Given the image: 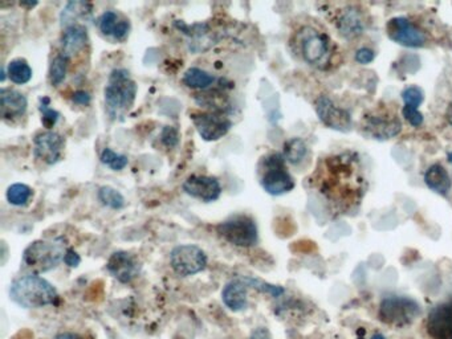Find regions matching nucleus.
Masks as SVG:
<instances>
[{"instance_id": "nucleus-1", "label": "nucleus", "mask_w": 452, "mask_h": 339, "mask_svg": "<svg viewBox=\"0 0 452 339\" xmlns=\"http://www.w3.org/2000/svg\"><path fill=\"white\" fill-rule=\"evenodd\" d=\"M313 179L330 211L337 215L357 211L368 191L362 160L351 150L321 160Z\"/></svg>"}, {"instance_id": "nucleus-2", "label": "nucleus", "mask_w": 452, "mask_h": 339, "mask_svg": "<svg viewBox=\"0 0 452 339\" xmlns=\"http://www.w3.org/2000/svg\"><path fill=\"white\" fill-rule=\"evenodd\" d=\"M10 297L24 309H41L58 305L59 302L56 288L38 275H28L14 279L10 288Z\"/></svg>"}, {"instance_id": "nucleus-3", "label": "nucleus", "mask_w": 452, "mask_h": 339, "mask_svg": "<svg viewBox=\"0 0 452 339\" xmlns=\"http://www.w3.org/2000/svg\"><path fill=\"white\" fill-rule=\"evenodd\" d=\"M294 41L303 60L310 66L320 71H327L331 66L336 47L325 32L305 25L296 34Z\"/></svg>"}, {"instance_id": "nucleus-4", "label": "nucleus", "mask_w": 452, "mask_h": 339, "mask_svg": "<svg viewBox=\"0 0 452 339\" xmlns=\"http://www.w3.org/2000/svg\"><path fill=\"white\" fill-rule=\"evenodd\" d=\"M137 84L126 69H114L105 86V106L110 118L123 120L137 96Z\"/></svg>"}, {"instance_id": "nucleus-5", "label": "nucleus", "mask_w": 452, "mask_h": 339, "mask_svg": "<svg viewBox=\"0 0 452 339\" xmlns=\"http://www.w3.org/2000/svg\"><path fill=\"white\" fill-rule=\"evenodd\" d=\"M66 242L64 238L36 240L31 242L23 253V264L35 275L47 273L58 268L66 255Z\"/></svg>"}, {"instance_id": "nucleus-6", "label": "nucleus", "mask_w": 452, "mask_h": 339, "mask_svg": "<svg viewBox=\"0 0 452 339\" xmlns=\"http://www.w3.org/2000/svg\"><path fill=\"white\" fill-rule=\"evenodd\" d=\"M260 184L263 190L272 195L280 197L294 188V180L288 171L283 154H269L260 163Z\"/></svg>"}, {"instance_id": "nucleus-7", "label": "nucleus", "mask_w": 452, "mask_h": 339, "mask_svg": "<svg viewBox=\"0 0 452 339\" xmlns=\"http://www.w3.org/2000/svg\"><path fill=\"white\" fill-rule=\"evenodd\" d=\"M361 130L371 140H391L402 131V121L389 106H375L362 117Z\"/></svg>"}, {"instance_id": "nucleus-8", "label": "nucleus", "mask_w": 452, "mask_h": 339, "mask_svg": "<svg viewBox=\"0 0 452 339\" xmlns=\"http://www.w3.org/2000/svg\"><path fill=\"white\" fill-rule=\"evenodd\" d=\"M216 231L221 238L232 245L249 248L258 244L259 231L255 220L246 215H235L218 224Z\"/></svg>"}, {"instance_id": "nucleus-9", "label": "nucleus", "mask_w": 452, "mask_h": 339, "mask_svg": "<svg viewBox=\"0 0 452 339\" xmlns=\"http://www.w3.org/2000/svg\"><path fill=\"white\" fill-rule=\"evenodd\" d=\"M420 314V306L415 299L402 296L386 297L379 305L378 316L382 322L394 326L410 325Z\"/></svg>"}, {"instance_id": "nucleus-10", "label": "nucleus", "mask_w": 452, "mask_h": 339, "mask_svg": "<svg viewBox=\"0 0 452 339\" xmlns=\"http://www.w3.org/2000/svg\"><path fill=\"white\" fill-rule=\"evenodd\" d=\"M170 265L178 276L188 277L205 271L207 268V256L203 249L198 245H178L170 253Z\"/></svg>"}, {"instance_id": "nucleus-11", "label": "nucleus", "mask_w": 452, "mask_h": 339, "mask_svg": "<svg viewBox=\"0 0 452 339\" xmlns=\"http://www.w3.org/2000/svg\"><path fill=\"white\" fill-rule=\"evenodd\" d=\"M333 24L340 36L347 40L360 38L368 28L366 15L358 5L348 4L334 11Z\"/></svg>"}, {"instance_id": "nucleus-12", "label": "nucleus", "mask_w": 452, "mask_h": 339, "mask_svg": "<svg viewBox=\"0 0 452 339\" xmlns=\"http://www.w3.org/2000/svg\"><path fill=\"white\" fill-rule=\"evenodd\" d=\"M386 34L390 40L407 48H422L427 42L426 32L405 16H397L388 21Z\"/></svg>"}, {"instance_id": "nucleus-13", "label": "nucleus", "mask_w": 452, "mask_h": 339, "mask_svg": "<svg viewBox=\"0 0 452 339\" xmlns=\"http://www.w3.org/2000/svg\"><path fill=\"white\" fill-rule=\"evenodd\" d=\"M191 118L198 134L207 142H215L223 138L232 127L231 120L223 113L218 112L192 114Z\"/></svg>"}, {"instance_id": "nucleus-14", "label": "nucleus", "mask_w": 452, "mask_h": 339, "mask_svg": "<svg viewBox=\"0 0 452 339\" xmlns=\"http://www.w3.org/2000/svg\"><path fill=\"white\" fill-rule=\"evenodd\" d=\"M314 109L320 121L331 130L349 131L351 129V116L349 112L337 106L328 96H320L314 102Z\"/></svg>"}, {"instance_id": "nucleus-15", "label": "nucleus", "mask_w": 452, "mask_h": 339, "mask_svg": "<svg viewBox=\"0 0 452 339\" xmlns=\"http://www.w3.org/2000/svg\"><path fill=\"white\" fill-rule=\"evenodd\" d=\"M426 330L431 339H452V297L432 307Z\"/></svg>"}, {"instance_id": "nucleus-16", "label": "nucleus", "mask_w": 452, "mask_h": 339, "mask_svg": "<svg viewBox=\"0 0 452 339\" xmlns=\"http://www.w3.org/2000/svg\"><path fill=\"white\" fill-rule=\"evenodd\" d=\"M65 140L59 133L44 131L39 133L34 140V154L36 160L45 164H55L62 160Z\"/></svg>"}, {"instance_id": "nucleus-17", "label": "nucleus", "mask_w": 452, "mask_h": 339, "mask_svg": "<svg viewBox=\"0 0 452 339\" xmlns=\"http://www.w3.org/2000/svg\"><path fill=\"white\" fill-rule=\"evenodd\" d=\"M184 191L188 197L205 203L215 201L222 195V187L216 178L205 175H191L184 183Z\"/></svg>"}, {"instance_id": "nucleus-18", "label": "nucleus", "mask_w": 452, "mask_h": 339, "mask_svg": "<svg viewBox=\"0 0 452 339\" xmlns=\"http://www.w3.org/2000/svg\"><path fill=\"white\" fill-rule=\"evenodd\" d=\"M108 272L123 284H129L137 279L141 271V265L137 259L129 252L118 251L114 252L106 262Z\"/></svg>"}, {"instance_id": "nucleus-19", "label": "nucleus", "mask_w": 452, "mask_h": 339, "mask_svg": "<svg viewBox=\"0 0 452 339\" xmlns=\"http://www.w3.org/2000/svg\"><path fill=\"white\" fill-rule=\"evenodd\" d=\"M248 284L244 277H236L227 282L222 292V301L229 310L243 312L248 307Z\"/></svg>"}, {"instance_id": "nucleus-20", "label": "nucleus", "mask_w": 452, "mask_h": 339, "mask_svg": "<svg viewBox=\"0 0 452 339\" xmlns=\"http://www.w3.org/2000/svg\"><path fill=\"white\" fill-rule=\"evenodd\" d=\"M28 101L24 95L15 89L0 90V109L1 117L5 121L18 120L27 112Z\"/></svg>"}, {"instance_id": "nucleus-21", "label": "nucleus", "mask_w": 452, "mask_h": 339, "mask_svg": "<svg viewBox=\"0 0 452 339\" xmlns=\"http://www.w3.org/2000/svg\"><path fill=\"white\" fill-rule=\"evenodd\" d=\"M99 28L105 36L123 41L129 36L130 23L114 11H106L99 19Z\"/></svg>"}, {"instance_id": "nucleus-22", "label": "nucleus", "mask_w": 452, "mask_h": 339, "mask_svg": "<svg viewBox=\"0 0 452 339\" xmlns=\"http://www.w3.org/2000/svg\"><path fill=\"white\" fill-rule=\"evenodd\" d=\"M88 42V29L85 25H73L64 29L62 38V55L66 59L81 52Z\"/></svg>"}, {"instance_id": "nucleus-23", "label": "nucleus", "mask_w": 452, "mask_h": 339, "mask_svg": "<svg viewBox=\"0 0 452 339\" xmlns=\"http://www.w3.org/2000/svg\"><path fill=\"white\" fill-rule=\"evenodd\" d=\"M423 179H425L427 188L440 197H447L451 190V177H450L449 171L440 163L431 164L426 170Z\"/></svg>"}, {"instance_id": "nucleus-24", "label": "nucleus", "mask_w": 452, "mask_h": 339, "mask_svg": "<svg viewBox=\"0 0 452 339\" xmlns=\"http://www.w3.org/2000/svg\"><path fill=\"white\" fill-rule=\"evenodd\" d=\"M92 16V4L86 1H69L62 11L60 21L64 29L81 25L79 21H88Z\"/></svg>"}, {"instance_id": "nucleus-25", "label": "nucleus", "mask_w": 452, "mask_h": 339, "mask_svg": "<svg viewBox=\"0 0 452 339\" xmlns=\"http://www.w3.org/2000/svg\"><path fill=\"white\" fill-rule=\"evenodd\" d=\"M308 154V147L307 143L301 138H290L284 143L283 149V157L288 163L297 166L303 160H305Z\"/></svg>"}, {"instance_id": "nucleus-26", "label": "nucleus", "mask_w": 452, "mask_h": 339, "mask_svg": "<svg viewBox=\"0 0 452 339\" xmlns=\"http://www.w3.org/2000/svg\"><path fill=\"white\" fill-rule=\"evenodd\" d=\"M214 81L215 77L201 68H190L184 76V84L191 89H207Z\"/></svg>"}, {"instance_id": "nucleus-27", "label": "nucleus", "mask_w": 452, "mask_h": 339, "mask_svg": "<svg viewBox=\"0 0 452 339\" xmlns=\"http://www.w3.org/2000/svg\"><path fill=\"white\" fill-rule=\"evenodd\" d=\"M7 75L14 84L24 85L32 79V69L24 59H15L8 64Z\"/></svg>"}, {"instance_id": "nucleus-28", "label": "nucleus", "mask_w": 452, "mask_h": 339, "mask_svg": "<svg viewBox=\"0 0 452 339\" xmlns=\"http://www.w3.org/2000/svg\"><path fill=\"white\" fill-rule=\"evenodd\" d=\"M97 198L101 201L105 207H109L112 210H121L125 205V198L120 191L110 186H103L99 190Z\"/></svg>"}, {"instance_id": "nucleus-29", "label": "nucleus", "mask_w": 452, "mask_h": 339, "mask_svg": "<svg viewBox=\"0 0 452 339\" xmlns=\"http://www.w3.org/2000/svg\"><path fill=\"white\" fill-rule=\"evenodd\" d=\"M32 197V188L23 183H15L7 190V200L10 204L21 207L28 203Z\"/></svg>"}, {"instance_id": "nucleus-30", "label": "nucleus", "mask_w": 452, "mask_h": 339, "mask_svg": "<svg viewBox=\"0 0 452 339\" xmlns=\"http://www.w3.org/2000/svg\"><path fill=\"white\" fill-rule=\"evenodd\" d=\"M246 279L247 284L249 288L252 289H256L262 293H266V294H269L275 299L277 297H281L284 293H286V289L283 286H279V285H272L269 282H266L264 279H258V277H251V276H244Z\"/></svg>"}, {"instance_id": "nucleus-31", "label": "nucleus", "mask_w": 452, "mask_h": 339, "mask_svg": "<svg viewBox=\"0 0 452 339\" xmlns=\"http://www.w3.org/2000/svg\"><path fill=\"white\" fill-rule=\"evenodd\" d=\"M68 62H69V59H66L62 55L56 56L53 61L51 62L49 80L52 82V85L59 86L62 81L65 80L66 72H68Z\"/></svg>"}, {"instance_id": "nucleus-32", "label": "nucleus", "mask_w": 452, "mask_h": 339, "mask_svg": "<svg viewBox=\"0 0 452 339\" xmlns=\"http://www.w3.org/2000/svg\"><path fill=\"white\" fill-rule=\"evenodd\" d=\"M100 160H101V162H103L105 166L110 167L113 171H121V170H123L127 166V163H129V160H127L126 155L117 154L116 151H113L109 147L103 149Z\"/></svg>"}, {"instance_id": "nucleus-33", "label": "nucleus", "mask_w": 452, "mask_h": 339, "mask_svg": "<svg viewBox=\"0 0 452 339\" xmlns=\"http://www.w3.org/2000/svg\"><path fill=\"white\" fill-rule=\"evenodd\" d=\"M401 96H402V100L405 102V106L414 108V109H419V106L425 101L423 90L419 86H415V85L405 88L403 92L401 93Z\"/></svg>"}, {"instance_id": "nucleus-34", "label": "nucleus", "mask_w": 452, "mask_h": 339, "mask_svg": "<svg viewBox=\"0 0 452 339\" xmlns=\"http://www.w3.org/2000/svg\"><path fill=\"white\" fill-rule=\"evenodd\" d=\"M40 102L39 109H40L41 114H42L41 122L47 129H52L56 125V122L59 121L60 113L58 110L49 108V99L44 97V99H40Z\"/></svg>"}, {"instance_id": "nucleus-35", "label": "nucleus", "mask_w": 452, "mask_h": 339, "mask_svg": "<svg viewBox=\"0 0 452 339\" xmlns=\"http://www.w3.org/2000/svg\"><path fill=\"white\" fill-rule=\"evenodd\" d=\"M402 114H403L405 120L407 121L411 126H414V127H419V126L423 125L425 117H423L422 112H419V109H414V108L403 106V109H402Z\"/></svg>"}, {"instance_id": "nucleus-36", "label": "nucleus", "mask_w": 452, "mask_h": 339, "mask_svg": "<svg viewBox=\"0 0 452 339\" xmlns=\"http://www.w3.org/2000/svg\"><path fill=\"white\" fill-rule=\"evenodd\" d=\"M161 140H162V143H164L166 147H170L171 149V147L177 146V143L179 140V134H178V131L174 127L166 126L164 131H162V134H161Z\"/></svg>"}, {"instance_id": "nucleus-37", "label": "nucleus", "mask_w": 452, "mask_h": 339, "mask_svg": "<svg viewBox=\"0 0 452 339\" xmlns=\"http://www.w3.org/2000/svg\"><path fill=\"white\" fill-rule=\"evenodd\" d=\"M355 61L361 65H368L370 62H373L374 59H375V52L370 48H360L357 52H355V56H354Z\"/></svg>"}, {"instance_id": "nucleus-38", "label": "nucleus", "mask_w": 452, "mask_h": 339, "mask_svg": "<svg viewBox=\"0 0 452 339\" xmlns=\"http://www.w3.org/2000/svg\"><path fill=\"white\" fill-rule=\"evenodd\" d=\"M64 262H65L68 266H71V268H77V266L80 265V262H81V258L79 256L77 252H75L73 249L68 248L66 255H65V259H64Z\"/></svg>"}, {"instance_id": "nucleus-39", "label": "nucleus", "mask_w": 452, "mask_h": 339, "mask_svg": "<svg viewBox=\"0 0 452 339\" xmlns=\"http://www.w3.org/2000/svg\"><path fill=\"white\" fill-rule=\"evenodd\" d=\"M73 102L75 103H79V105H89L90 103V96L89 93H86L85 90H77L75 95H73Z\"/></svg>"}, {"instance_id": "nucleus-40", "label": "nucleus", "mask_w": 452, "mask_h": 339, "mask_svg": "<svg viewBox=\"0 0 452 339\" xmlns=\"http://www.w3.org/2000/svg\"><path fill=\"white\" fill-rule=\"evenodd\" d=\"M249 339H272V336L267 327H258L251 333Z\"/></svg>"}, {"instance_id": "nucleus-41", "label": "nucleus", "mask_w": 452, "mask_h": 339, "mask_svg": "<svg viewBox=\"0 0 452 339\" xmlns=\"http://www.w3.org/2000/svg\"><path fill=\"white\" fill-rule=\"evenodd\" d=\"M53 339H84L82 337H80L79 334H75V333H62L59 336H56Z\"/></svg>"}, {"instance_id": "nucleus-42", "label": "nucleus", "mask_w": 452, "mask_h": 339, "mask_svg": "<svg viewBox=\"0 0 452 339\" xmlns=\"http://www.w3.org/2000/svg\"><path fill=\"white\" fill-rule=\"evenodd\" d=\"M446 120L452 126V101L449 103V108H447V112H446Z\"/></svg>"}, {"instance_id": "nucleus-43", "label": "nucleus", "mask_w": 452, "mask_h": 339, "mask_svg": "<svg viewBox=\"0 0 452 339\" xmlns=\"http://www.w3.org/2000/svg\"><path fill=\"white\" fill-rule=\"evenodd\" d=\"M371 339H385V337H384L381 333H377V334H374V336L371 337Z\"/></svg>"}, {"instance_id": "nucleus-44", "label": "nucleus", "mask_w": 452, "mask_h": 339, "mask_svg": "<svg viewBox=\"0 0 452 339\" xmlns=\"http://www.w3.org/2000/svg\"><path fill=\"white\" fill-rule=\"evenodd\" d=\"M449 160H450V163H452V153H449Z\"/></svg>"}]
</instances>
